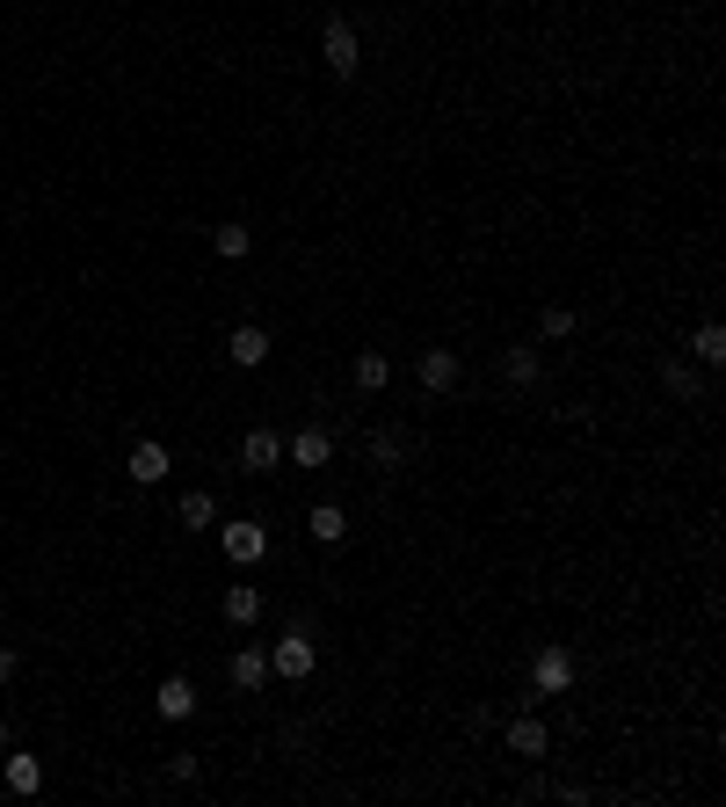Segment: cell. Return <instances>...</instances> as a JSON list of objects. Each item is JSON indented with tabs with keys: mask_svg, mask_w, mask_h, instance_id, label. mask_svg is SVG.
I'll return each instance as SVG.
<instances>
[{
	"mask_svg": "<svg viewBox=\"0 0 726 807\" xmlns=\"http://www.w3.org/2000/svg\"><path fill=\"white\" fill-rule=\"evenodd\" d=\"M531 691H537V699H567V691H574V655L567 648H537Z\"/></svg>",
	"mask_w": 726,
	"mask_h": 807,
	"instance_id": "cell-3",
	"label": "cell"
},
{
	"mask_svg": "<svg viewBox=\"0 0 726 807\" xmlns=\"http://www.w3.org/2000/svg\"><path fill=\"white\" fill-rule=\"evenodd\" d=\"M691 357H697V364H726V328H719V320H705V328L691 335Z\"/></svg>",
	"mask_w": 726,
	"mask_h": 807,
	"instance_id": "cell-19",
	"label": "cell"
},
{
	"mask_svg": "<svg viewBox=\"0 0 726 807\" xmlns=\"http://www.w3.org/2000/svg\"><path fill=\"white\" fill-rule=\"evenodd\" d=\"M0 778H8V793H44V756H30V750H8V764H0Z\"/></svg>",
	"mask_w": 726,
	"mask_h": 807,
	"instance_id": "cell-9",
	"label": "cell"
},
{
	"mask_svg": "<svg viewBox=\"0 0 726 807\" xmlns=\"http://www.w3.org/2000/svg\"><path fill=\"white\" fill-rule=\"evenodd\" d=\"M312 669H320V648H312V633H306V626H291L277 648H269V677H284V684H306Z\"/></svg>",
	"mask_w": 726,
	"mask_h": 807,
	"instance_id": "cell-1",
	"label": "cell"
},
{
	"mask_svg": "<svg viewBox=\"0 0 726 807\" xmlns=\"http://www.w3.org/2000/svg\"><path fill=\"white\" fill-rule=\"evenodd\" d=\"M502 742H509V756H545L553 750V735H545V720H531V713H516L502 728Z\"/></svg>",
	"mask_w": 726,
	"mask_h": 807,
	"instance_id": "cell-10",
	"label": "cell"
},
{
	"mask_svg": "<svg viewBox=\"0 0 726 807\" xmlns=\"http://www.w3.org/2000/svg\"><path fill=\"white\" fill-rule=\"evenodd\" d=\"M320 59H328L334 81H356L363 44H356V22H349V15H328V30H320Z\"/></svg>",
	"mask_w": 726,
	"mask_h": 807,
	"instance_id": "cell-2",
	"label": "cell"
},
{
	"mask_svg": "<svg viewBox=\"0 0 726 807\" xmlns=\"http://www.w3.org/2000/svg\"><path fill=\"white\" fill-rule=\"evenodd\" d=\"M218 612H225V626H255L261 618V590L255 582H233V590L218 597Z\"/></svg>",
	"mask_w": 726,
	"mask_h": 807,
	"instance_id": "cell-12",
	"label": "cell"
},
{
	"mask_svg": "<svg viewBox=\"0 0 726 807\" xmlns=\"http://www.w3.org/2000/svg\"><path fill=\"white\" fill-rule=\"evenodd\" d=\"M168 778H182V786H190V778H196V750H174L168 756Z\"/></svg>",
	"mask_w": 726,
	"mask_h": 807,
	"instance_id": "cell-24",
	"label": "cell"
},
{
	"mask_svg": "<svg viewBox=\"0 0 726 807\" xmlns=\"http://www.w3.org/2000/svg\"><path fill=\"white\" fill-rule=\"evenodd\" d=\"M537 335H545V342H567L574 335V306H545V314H537Z\"/></svg>",
	"mask_w": 726,
	"mask_h": 807,
	"instance_id": "cell-22",
	"label": "cell"
},
{
	"mask_svg": "<svg viewBox=\"0 0 726 807\" xmlns=\"http://www.w3.org/2000/svg\"><path fill=\"white\" fill-rule=\"evenodd\" d=\"M211 247H218L225 263H241L247 247H255V233H247V226H218V233H211Z\"/></svg>",
	"mask_w": 726,
	"mask_h": 807,
	"instance_id": "cell-21",
	"label": "cell"
},
{
	"mask_svg": "<svg viewBox=\"0 0 726 807\" xmlns=\"http://www.w3.org/2000/svg\"><path fill=\"white\" fill-rule=\"evenodd\" d=\"M233 691H269V655H261V648L233 655Z\"/></svg>",
	"mask_w": 726,
	"mask_h": 807,
	"instance_id": "cell-16",
	"label": "cell"
},
{
	"mask_svg": "<svg viewBox=\"0 0 726 807\" xmlns=\"http://www.w3.org/2000/svg\"><path fill=\"white\" fill-rule=\"evenodd\" d=\"M421 393H450L458 386V350H421Z\"/></svg>",
	"mask_w": 726,
	"mask_h": 807,
	"instance_id": "cell-11",
	"label": "cell"
},
{
	"mask_svg": "<svg viewBox=\"0 0 726 807\" xmlns=\"http://www.w3.org/2000/svg\"><path fill=\"white\" fill-rule=\"evenodd\" d=\"M306 531H312V539H320V545H342V539H349V517H342V509H334V502H320V509H312V517H306Z\"/></svg>",
	"mask_w": 726,
	"mask_h": 807,
	"instance_id": "cell-18",
	"label": "cell"
},
{
	"mask_svg": "<svg viewBox=\"0 0 726 807\" xmlns=\"http://www.w3.org/2000/svg\"><path fill=\"white\" fill-rule=\"evenodd\" d=\"M8 742H15V735H8V720H0V750H8Z\"/></svg>",
	"mask_w": 726,
	"mask_h": 807,
	"instance_id": "cell-26",
	"label": "cell"
},
{
	"mask_svg": "<svg viewBox=\"0 0 726 807\" xmlns=\"http://www.w3.org/2000/svg\"><path fill=\"white\" fill-rule=\"evenodd\" d=\"M284 458H291L298 474H320V466H328V458H334V437H328V429H320V422H312V429H298V437L284 444Z\"/></svg>",
	"mask_w": 726,
	"mask_h": 807,
	"instance_id": "cell-7",
	"label": "cell"
},
{
	"mask_svg": "<svg viewBox=\"0 0 726 807\" xmlns=\"http://www.w3.org/2000/svg\"><path fill=\"white\" fill-rule=\"evenodd\" d=\"M174 517H182V531H211V524H218V495L190 488L182 502H174Z\"/></svg>",
	"mask_w": 726,
	"mask_h": 807,
	"instance_id": "cell-15",
	"label": "cell"
},
{
	"mask_svg": "<svg viewBox=\"0 0 726 807\" xmlns=\"http://www.w3.org/2000/svg\"><path fill=\"white\" fill-rule=\"evenodd\" d=\"M160 720H190L196 713V684H190V677H160Z\"/></svg>",
	"mask_w": 726,
	"mask_h": 807,
	"instance_id": "cell-14",
	"label": "cell"
},
{
	"mask_svg": "<svg viewBox=\"0 0 726 807\" xmlns=\"http://www.w3.org/2000/svg\"><path fill=\"white\" fill-rule=\"evenodd\" d=\"M349 379H356V393H385V386H393V357H385V350H363L356 364H349Z\"/></svg>",
	"mask_w": 726,
	"mask_h": 807,
	"instance_id": "cell-13",
	"label": "cell"
},
{
	"mask_svg": "<svg viewBox=\"0 0 726 807\" xmlns=\"http://www.w3.org/2000/svg\"><path fill=\"white\" fill-rule=\"evenodd\" d=\"M661 386H669V393H683V401H697V393H705V379H697V364H691V357H669V364H661Z\"/></svg>",
	"mask_w": 726,
	"mask_h": 807,
	"instance_id": "cell-17",
	"label": "cell"
},
{
	"mask_svg": "<svg viewBox=\"0 0 726 807\" xmlns=\"http://www.w3.org/2000/svg\"><path fill=\"white\" fill-rule=\"evenodd\" d=\"M399 452H407V444H399V437H385V429H378V437H371V458H378L385 474H393V466H399Z\"/></svg>",
	"mask_w": 726,
	"mask_h": 807,
	"instance_id": "cell-23",
	"label": "cell"
},
{
	"mask_svg": "<svg viewBox=\"0 0 726 807\" xmlns=\"http://www.w3.org/2000/svg\"><path fill=\"white\" fill-rule=\"evenodd\" d=\"M218 545H225V561H233V567H255L261 553H269V531H261V524H218Z\"/></svg>",
	"mask_w": 726,
	"mask_h": 807,
	"instance_id": "cell-6",
	"label": "cell"
},
{
	"mask_svg": "<svg viewBox=\"0 0 726 807\" xmlns=\"http://www.w3.org/2000/svg\"><path fill=\"white\" fill-rule=\"evenodd\" d=\"M269 350H277V342H269V328H261V320H241V328L225 335V357H233V364H241V371L269 364Z\"/></svg>",
	"mask_w": 726,
	"mask_h": 807,
	"instance_id": "cell-4",
	"label": "cell"
},
{
	"mask_svg": "<svg viewBox=\"0 0 726 807\" xmlns=\"http://www.w3.org/2000/svg\"><path fill=\"white\" fill-rule=\"evenodd\" d=\"M241 466H247V474H277V466H284V437H277V429H247V437H241Z\"/></svg>",
	"mask_w": 726,
	"mask_h": 807,
	"instance_id": "cell-8",
	"label": "cell"
},
{
	"mask_svg": "<svg viewBox=\"0 0 726 807\" xmlns=\"http://www.w3.org/2000/svg\"><path fill=\"white\" fill-rule=\"evenodd\" d=\"M537 371H545V364H537V350H502V379H509V386H537Z\"/></svg>",
	"mask_w": 726,
	"mask_h": 807,
	"instance_id": "cell-20",
	"label": "cell"
},
{
	"mask_svg": "<svg viewBox=\"0 0 726 807\" xmlns=\"http://www.w3.org/2000/svg\"><path fill=\"white\" fill-rule=\"evenodd\" d=\"M124 474L139 480V488H160V480L174 474V458H168V444L160 437H146V444H131V458H124Z\"/></svg>",
	"mask_w": 726,
	"mask_h": 807,
	"instance_id": "cell-5",
	"label": "cell"
},
{
	"mask_svg": "<svg viewBox=\"0 0 726 807\" xmlns=\"http://www.w3.org/2000/svg\"><path fill=\"white\" fill-rule=\"evenodd\" d=\"M15 669H22V655H15V648H0V684H15Z\"/></svg>",
	"mask_w": 726,
	"mask_h": 807,
	"instance_id": "cell-25",
	"label": "cell"
}]
</instances>
